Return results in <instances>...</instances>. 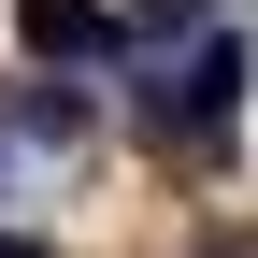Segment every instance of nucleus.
<instances>
[{"label": "nucleus", "mask_w": 258, "mask_h": 258, "mask_svg": "<svg viewBox=\"0 0 258 258\" xmlns=\"http://www.w3.org/2000/svg\"><path fill=\"white\" fill-rule=\"evenodd\" d=\"M15 43L43 57V72H101V57L129 43V15L115 0H15Z\"/></svg>", "instance_id": "obj_2"}, {"label": "nucleus", "mask_w": 258, "mask_h": 258, "mask_svg": "<svg viewBox=\"0 0 258 258\" xmlns=\"http://www.w3.org/2000/svg\"><path fill=\"white\" fill-rule=\"evenodd\" d=\"M129 15H144V29H186V15H201V0H129Z\"/></svg>", "instance_id": "obj_4"}, {"label": "nucleus", "mask_w": 258, "mask_h": 258, "mask_svg": "<svg viewBox=\"0 0 258 258\" xmlns=\"http://www.w3.org/2000/svg\"><path fill=\"white\" fill-rule=\"evenodd\" d=\"M29 144H86V101L72 86H29Z\"/></svg>", "instance_id": "obj_3"}, {"label": "nucleus", "mask_w": 258, "mask_h": 258, "mask_svg": "<svg viewBox=\"0 0 258 258\" xmlns=\"http://www.w3.org/2000/svg\"><path fill=\"white\" fill-rule=\"evenodd\" d=\"M172 144H230V115H244V29H215L201 57H172L158 72V101H144Z\"/></svg>", "instance_id": "obj_1"}, {"label": "nucleus", "mask_w": 258, "mask_h": 258, "mask_svg": "<svg viewBox=\"0 0 258 258\" xmlns=\"http://www.w3.org/2000/svg\"><path fill=\"white\" fill-rule=\"evenodd\" d=\"M215 258H258V244H215Z\"/></svg>", "instance_id": "obj_6"}, {"label": "nucleus", "mask_w": 258, "mask_h": 258, "mask_svg": "<svg viewBox=\"0 0 258 258\" xmlns=\"http://www.w3.org/2000/svg\"><path fill=\"white\" fill-rule=\"evenodd\" d=\"M0 258H43V244H29V230H0Z\"/></svg>", "instance_id": "obj_5"}]
</instances>
